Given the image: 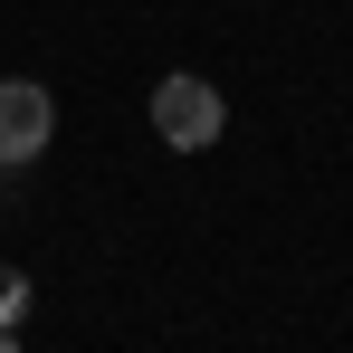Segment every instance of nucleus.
I'll use <instances>...</instances> for the list:
<instances>
[{"label":"nucleus","instance_id":"f03ea898","mask_svg":"<svg viewBox=\"0 0 353 353\" xmlns=\"http://www.w3.org/2000/svg\"><path fill=\"white\" fill-rule=\"evenodd\" d=\"M48 134H58V105H48V86H29V77H0V163L19 172V163H39L48 153Z\"/></svg>","mask_w":353,"mask_h":353},{"label":"nucleus","instance_id":"f257e3e1","mask_svg":"<svg viewBox=\"0 0 353 353\" xmlns=\"http://www.w3.org/2000/svg\"><path fill=\"white\" fill-rule=\"evenodd\" d=\"M153 134H163L172 153L220 143V96H210L201 77H163V86H153Z\"/></svg>","mask_w":353,"mask_h":353}]
</instances>
